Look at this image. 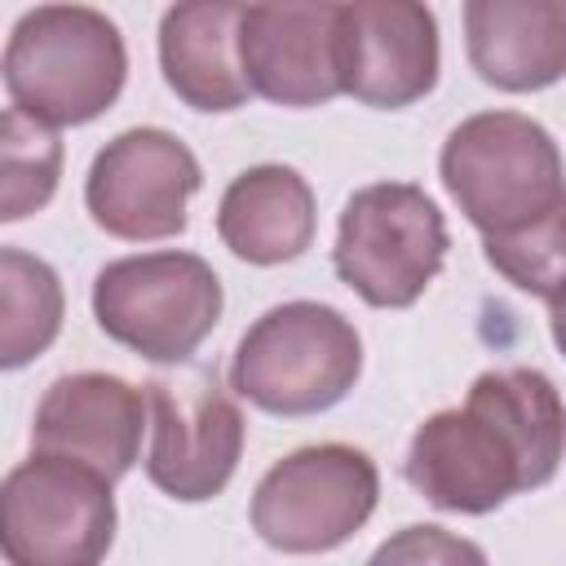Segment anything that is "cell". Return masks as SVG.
Here are the masks:
<instances>
[{
	"label": "cell",
	"instance_id": "10",
	"mask_svg": "<svg viewBox=\"0 0 566 566\" xmlns=\"http://www.w3.org/2000/svg\"><path fill=\"white\" fill-rule=\"evenodd\" d=\"M203 186L195 150L168 128H124L111 137L84 177V208L97 230L128 243L172 239L190 221V199Z\"/></svg>",
	"mask_w": 566,
	"mask_h": 566
},
{
	"label": "cell",
	"instance_id": "20",
	"mask_svg": "<svg viewBox=\"0 0 566 566\" xmlns=\"http://www.w3.org/2000/svg\"><path fill=\"white\" fill-rule=\"evenodd\" d=\"M371 562H411V566H420V562H486V553L469 539L447 535L442 526H402V535L385 539L371 553Z\"/></svg>",
	"mask_w": 566,
	"mask_h": 566
},
{
	"label": "cell",
	"instance_id": "19",
	"mask_svg": "<svg viewBox=\"0 0 566 566\" xmlns=\"http://www.w3.org/2000/svg\"><path fill=\"white\" fill-rule=\"evenodd\" d=\"M562 226H566V212L557 217H544L526 230H509V234H482V248H486V261L522 292H535L544 296L548 305L557 301V287H562Z\"/></svg>",
	"mask_w": 566,
	"mask_h": 566
},
{
	"label": "cell",
	"instance_id": "12",
	"mask_svg": "<svg viewBox=\"0 0 566 566\" xmlns=\"http://www.w3.org/2000/svg\"><path fill=\"white\" fill-rule=\"evenodd\" d=\"M438 66V18L424 0H340V93L402 111L433 93Z\"/></svg>",
	"mask_w": 566,
	"mask_h": 566
},
{
	"label": "cell",
	"instance_id": "8",
	"mask_svg": "<svg viewBox=\"0 0 566 566\" xmlns=\"http://www.w3.org/2000/svg\"><path fill=\"white\" fill-rule=\"evenodd\" d=\"M380 500V473L349 442H314L274 460L252 491V531L279 553H327L358 535Z\"/></svg>",
	"mask_w": 566,
	"mask_h": 566
},
{
	"label": "cell",
	"instance_id": "4",
	"mask_svg": "<svg viewBox=\"0 0 566 566\" xmlns=\"http://www.w3.org/2000/svg\"><path fill=\"white\" fill-rule=\"evenodd\" d=\"M363 376L358 327L323 301L265 310L234 345L230 389L270 416H318Z\"/></svg>",
	"mask_w": 566,
	"mask_h": 566
},
{
	"label": "cell",
	"instance_id": "6",
	"mask_svg": "<svg viewBox=\"0 0 566 566\" xmlns=\"http://www.w3.org/2000/svg\"><path fill=\"white\" fill-rule=\"evenodd\" d=\"M447 248V217L416 181H371L340 208L332 265L367 305L407 310L438 279Z\"/></svg>",
	"mask_w": 566,
	"mask_h": 566
},
{
	"label": "cell",
	"instance_id": "3",
	"mask_svg": "<svg viewBox=\"0 0 566 566\" xmlns=\"http://www.w3.org/2000/svg\"><path fill=\"white\" fill-rule=\"evenodd\" d=\"M438 177L482 234L526 230L566 212L562 150L553 133L522 111H478L460 119L442 142Z\"/></svg>",
	"mask_w": 566,
	"mask_h": 566
},
{
	"label": "cell",
	"instance_id": "17",
	"mask_svg": "<svg viewBox=\"0 0 566 566\" xmlns=\"http://www.w3.org/2000/svg\"><path fill=\"white\" fill-rule=\"evenodd\" d=\"M66 318L57 270L22 248L0 243V371L31 367L53 349Z\"/></svg>",
	"mask_w": 566,
	"mask_h": 566
},
{
	"label": "cell",
	"instance_id": "18",
	"mask_svg": "<svg viewBox=\"0 0 566 566\" xmlns=\"http://www.w3.org/2000/svg\"><path fill=\"white\" fill-rule=\"evenodd\" d=\"M62 142L49 124L18 106L0 111V226L49 208L62 181Z\"/></svg>",
	"mask_w": 566,
	"mask_h": 566
},
{
	"label": "cell",
	"instance_id": "13",
	"mask_svg": "<svg viewBox=\"0 0 566 566\" xmlns=\"http://www.w3.org/2000/svg\"><path fill=\"white\" fill-rule=\"evenodd\" d=\"M146 394L111 371L57 376L31 420V451L71 455L102 478L119 482L142 451Z\"/></svg>",
	"mask_w": 566,
	"mask_h": 566
},
{
	"label": "cell",
	"instance_id": "5",
	"mask_svg": "<svg viewBox=\"0 0 566 566\" xmlns=\"http://www.w3.org/2000/svg\"><path fill=\"white\" fill-rule=\"evenodd\" d=\"M226 305L217 270L195 252H137L106 261L93 279L97 327L146 363H186L217 327Z\"/></svg>",
	"mask_w": 566,
	"mask_h": 566
},
{
	"label": "cell",
	"instance_id": "11",
	"mask_svg": "<svg viewBox=\"0 0 566 566\" xmlns=\"http://www.w3.org/2000/svg\"><path fill=\"white\" fill-rule=\"evenodd\" d=\"M239 66L274 106H327L340 97V0H243Z\"/></svg>",
	"mask_w": 566,
	"mask_h": 566
},
{
	"label": "cell",
	"instance_id": "2",
	"mask_svg": "<svg viewBox=\"0 0 566 566\" xmlns=\"http://www.w3.org/2000/svg\"><path fill=\"white\" fill-rule=\"evenodd\" d=\"M0 75L18 111L49 128H75L115 106L128 80V49L102 9L53 0L13 22Z\"/></svg>",
	"mask_w": 566,
	"mask_h": 566
},
{
	"label": "cell",
	"instance_id": "9",
	"mask_svg": "<svg viewBox=\"0 0 566 566\" xmlns=\"http://www.w3.org/2000/svg\"><path fill=\"white\" fill-rule=\"evenodd\" d=\"M150 451L146 478L181 504L221 495L243 455V411L221 389L217 371L195 367L186 376H159L146 385Z\"/></svg>",
	"mask_w": 566,
	"mask_h": 566
},
{
	"label": "cell",
	"instance_id": "16",
	"mask_svg": "<svg viewBox=\"0 0 566 566\" xmlns=\"http://www.w3.org/2000/svg\"><path fill=\"white\" fill-rule=\"evenodd\" d=\"M314 230H318L314 190L287 164L243 168L217 203V234L248 265L296 261L314 243Z\"/></svg>",
	"mask_w": 566,
	"mask_h": 566
},
{
	"label": "cell",
	"instance_id": "14",
	"mask_svg": "<svg viewBox=\"0 0 566 566\" xmlns=\"http://www.w3.org/2000/svg\"><path fill=\"white\" fill-rule=\"evenodd\" d=\"M464 49L500 93L553 88L566 71V0H464Z\"/></svg>",
	"mask_w": 566,
	"mask_h": 566
},
{
	"label": "cell",
	"instance_id": "1",
	"mask_svg": "<svg viewBox=\"0 0 566 566\" xmlns=\"http://www.w3.org/2000/svg\"><path fill=\"white\" fill-rule=\"evenodd\" d=\"M562 398L539 367L482 371L464 407L433 411L407 442V482L447 513L482 517L562 469Z\"/></svg>",
	"mask_w": 566,
	"mask_h": 566
},
{
	"label": "cell",
	"instance_id": "15",
	"mask_svg": "<svg viewBox=\"0 0 566 566\" xmlns=\"http://www.w3.org/2000/svg\"><path fill=\"white\" fill-rule=\"evenodd\" d=\"M243 0H172L159 18L164 84L203 115L239 111L252 88L239 66Z\"/></svg>",
	"mask_w": 566,
	"mask_h": 566
},
{
	"label": "cell",
	"instance_id": "7",
	"mask_svg": "<svg viewBox=\"0 0 566 566\" xmlns=\"http://www.w3.org/2000/svg\"><path fill=\"white\" fill-rule=\"evenodd\" d=\"M115 522L111 478L71 455L31 451L0 478V557L13 566H93Z\"/></svg>",
	"mask_w": 566,
	"mask_h": 566
}]
</instances>
